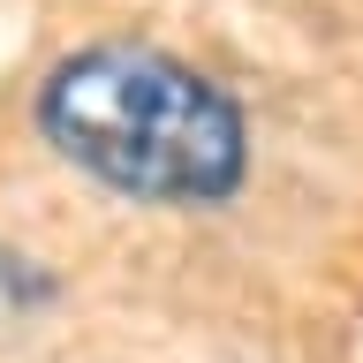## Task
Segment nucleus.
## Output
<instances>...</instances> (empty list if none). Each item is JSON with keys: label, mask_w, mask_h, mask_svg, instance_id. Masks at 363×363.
Wrapping results in <instances>:
<instances>
[{"label": "nucleus", "mask_w": 363, "mask_h": 363, "mask_svg": "<svg viewBox=\"0 0 363 363\" xmlns=\"http://www.w3.org/2000/svg\"><path fill=\"white\" fill-rule=\"evenodd\" d=\"M38 136L113 197L227 204L250 182V121L204 68L159 45H76L45 68Z\"/></svg>", "instance_id": "obj_1"}]
</instances>
